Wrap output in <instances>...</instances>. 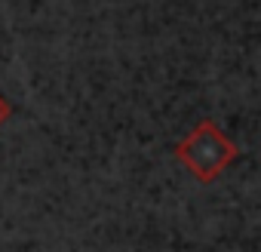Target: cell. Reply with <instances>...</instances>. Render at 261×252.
Instances as JSON below:
<instances>
[{"label": "cell", "mask_w": 261, "mask_h": 252, "mask_svg": "<svg viewBox=\"0 0 261 252\" xmlns=\"http://www.w3.org/2000/svg\"><path fill=\"white\" fill-rule=\"evenodd\" d=\"M240 157L237 145L218 130L212 120H200L194 130L175 145V160L203 185L215 182Z\"/></svg>", "instance_id": "cell-1"}, {"label": "cell", "mask_w": 261, "mask_h": 252, "mask_svg": "<svg viewBox=\"0 0 261 252\" xmlns=\"http://www.w3.org/2000/svg\"><path fill=\"white\" fill-rule=\"evenodd\" d=\"M10 117H13V105H10V102H7L4 95H0V126H4V123H7Z\"/></svg>", "instance_id": "cell-2"}]
</instances>
